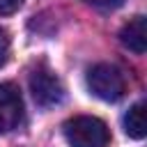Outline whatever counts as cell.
<instances>
[{
    "label": "cell",
    "mask_w": 147,
    "mask_h": 147,
    "mask_svg": "<svg viewBox=\"0 0 147 147\" xmlns=\"http://www.w3.org/2000/svg\"><path fill=\"white\" fill-rule=\"evenodd\" d=\"M92 7H99V9H117L124 5V0H83Z\"/></svg>",
    "instance_id": "cell-7"
},
{
    "label": "cell",
    "mask_w": 147,
    "mask_h": 147,
    "mask_svg": "<svg viewBox=\"0 0 147 147\" xmlns=\"http://www.w3.org/2000/svg\"><path fill=\"white\" fill-rule=\"evenodd\" d=\"M23 122V96L18 85L0 83V136L14 131Z\"/></svg>",
    "instance_id": "cell-4"
},
{
    "label": "cell",
    "mask_w": 147,
    "mask_h": 147,
    "mask_svg": "<svg viewBox=\"0 0 147 147\" xmlns=\"http://www.w3.org/2000/svg\"><path fill=\"white\" fill-rule=\"evenodd\" d=\"M7 53H9V34L0 28V64H5Z\"/></svg>",
    "instance_id": "cell-9"
},
{
    "label": "cell",
    "mask_w": 147,
    "mask_h": 147,
    "mask_svg": "<svg viewBox=\"0 0 147 147\" xmlns=\"http://www.w3.org/2000/svg\"><path fill=\"white\" fill-rule=\"evenodd\" d=\"M64 138L69 147H108V126L92 115H76L64 122Z\"/></svg>",
    "instance_id": "cell-1"
},
{
    "label": "cell",
    "mask_w": 147,
    "mask_h": 147,
    "mask_svg": "<svg viewBox=\"0 0 147 147\" xmlns=\"http://www.w3.org/2000/svg\"><path fill=\"white\" fill-rule=\"evenodd\" d=\"M145 126H147V124H145V101H138V103H133V106L126 110V115H124V131H126L129 138L142 140L145 133H147Z\"/></svg>",
    "instance_id": "cell-6"
},
{
    "label": "cell",
    "mask_w": 147,
    "mask_h": 147,
    "mask_svg": "<svg viewBox=\"0 0 147 147\" xmlns=\"http://www.w3.org/2000/svg\"><path fill=\"white\" fill-rule=\"evenodd\" d=\"M87 87L101 101H110L113 103V101H119L124 96L126 80H124V74L115 64L99 62V64L87 69Z\"/></svg>",
    "instance_id": "cell-2"
},
{
    "label": "cell",
    "mask_w": 147,
    "mask_h": 147,
    "mask_svg": "<svg viewBox=\"0 0 147 147\" xmlns=\"http://www.w3.org/2000/svg\"><path fill=\"white\" fill-rule=\"evenodd\" d=\"M23 2H25V0H0V14H2V16L14 14L16 9H21Z\"/></svg>",
    "instance_id": "cell-8"
},
{
    "label": "cell",
    "mask_w": 147,
    "mask_h": 147,
    "mask_svg": "<svg viewBox=\"0 0 147 147\" xmlns=\"http://www.w3.org/2000/svg\"><path fill=\"white\" fill-rule=\"evenodd\" d=\"M119 41L133 51L136 55H142L145 53V46H147V32H145V16H133L122 30H119Z\"/></svg>",
    "instance_id": "cell-5"
},
{
    "label": "cell",
    "mask_w": 147,
    "mask_h": 147,
    "mask_svg": "<svg viewBox=\"0 0 147 147\" xmlns=\"http://www.w3.org/2000/svg\"><path fill=\"white\" fill-rule=\"evenodd\" d=\"M30 92L37 106L41 108H53L60 106L64 99V87L60 83V78L44 64H39L32 74H30Z\"/></svg>",
    "instance_id": "cell-3"
}]
</instances>
